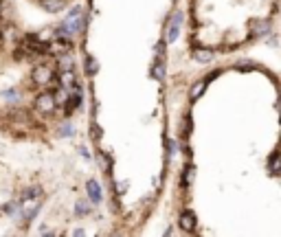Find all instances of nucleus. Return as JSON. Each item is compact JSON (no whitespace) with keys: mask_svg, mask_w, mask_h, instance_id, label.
I'll return each mask as SVG.
<instances>
[]
</instances>
